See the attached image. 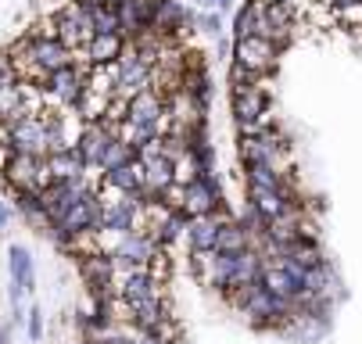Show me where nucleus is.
<instances>
[{
	"label": "nucleus",
	"instance_id": "1a4fd4ad",
	"mask_svg": "<svg viewBox=\"0 0 362 344\" xmlns=\"http://www.w3.org/2000/svg\"><path fill=\"white\" fill-rule=\"evenodd\" d=\"M83 86H86V72L69 65V69H58V72H50L47 83H43V93H47V101L50 105H58V108H72L79 105V97H83Z\"/></svg>",
	"mask_w": 362,
	"mask_h": 344
},
{
	"label": "nucleus",
	"instance_id": "2eb2a0df",
	"mask_svg": "<svg viewBox=\"0 0 362 344\" xmlns=\"http://www.w3.org/2000/svg\"><path fill=\"white\" fill-rule=\"evenodd\" d=\"M105 186H108V190H119V194H144V198H147V190H144V165H140V158H133V162H126V165H119V169L105 172Z\"/></svg>",
	"mask_w": 362,
	"mask_h": 344
},
{
	"label": "nucleus",
	"instance_id": "f257e3e1",
	"mask_svg": "<svg viewBox=\"0 0 362 344\" xmlns=\"http://www.w3.org/2000/svg\"><path fill=\"white\" fill-rule=\"evenodd\" d=\"M230 302L237 305V312H244L255 323H284V319L294 316V305L284 302V298H276V294H269L262 287V280L244 287V290H237V294H230Z\"/></svg>",
	"mask_w": 362,
	"mask_h": 344
},
{
	"label": "nucleus",
	"instance_id": "4be33fe9",
	"mask_svg": "<svg viewBox=\"0 0 362 344\" xmlns=\"http://www.w3.org/2000/svg\"><path fill=\"white\" fill-rule=\"evenodd\" d=\"M330 11L344 29H362V0H351V4H341V8H330Z\"/></svg>",
	"mask_w": 362,
	"mask_h": 344
},
{
	"label": "nucleus",
	"instance_id": "39448f33",
	"mask_svg": "<svg viewBox=\"0 0 362 344\" xmlns=\"http://www.w3.org/2000/svg\"><path fill=\"white\" fill-rule=\"evenodd\" d=\"M4 183L18 194V190H29V194H43L50 183V169H47V158H33V155H11V162L4 165Z\"/></svg>",
	"mask_w": 362,
	"mask_h": 344
},
{
	"label": "nucleus",
	"instance_id": "c756f323",
	"mask_svg": "<svg viewBox=\"0 0 362 344\" xmlns=\"http://www.w3.org/2000/svg\"><path fill=\"white\" fill-rule=\"evenodd\" d=\"M122 4V0H105V8H119Z\"/></svg>",
	"mask_w": 362,
	"mask_h": 344
},
{
	"label": "nucleus",
	"instance_id": "423d86ee",
	"mask_svg": "<svg viewBox=\"0 0 362 344\" xmlns=\"http://www.w3.org/2000/svg\"><path fill=\"white\" fill-rule=\"evenodd\" d=\"M50 18H54L58 43H65L69 51H83V47L93 40V22H90V15L76 4V0H65V4L50 15Z\"/></svg>",
	"mask_w": 362,
	"mask_h": 344
},
{
	"label": "nucleus",
	"instance_id": "cd10ccee",
	"mask_svg": "<svg viewBox=\"0 0 362 344\" xmlns=\"http://www.w3.org/2000/svg\"><path fill=\"white\" fill-rule=\"evenodd\" d=\"M197 8L201 11H216V0H197Z\"/></svg>",
	"mask_w": 362,
	"mask_h": 344
},
{
	"label": "nucleus",
	"instance_id": "a878e982",
	"mask_svg": "<svg viewBox=\"0 0 362 344\" xmlns=\"http://www.w3.org/2000/svg\"><path fill=\"white\" fill-rule=\"evenodd\" d=\"M233 4H237V0H216V11H219V15H230Z\"/></svg>",
	"mask_w": 362,
	"mask_h": 344
},
{
	"label": "nucleus",
	"instance_id": "aec40b11",
	"mask_svg": "<svg viewBox=\"0 0 362 344\" xmlns=\"http://www.w3.org/2000/svg\"><path fill=\"white\" fill-rule=\"evenodd\" d=\"M133 158H136V151H133L122 136H115L112 147L105 151V158H100V169H97V172L105 176V172H112V169H119V165H126V162H133Z\"/></svg>",
	"mask_w": 362,
	"mask_h": 344
},
{
	"label": "nucleus",
	"instance_id": "9b49d317",
	"mask_svg": "<svg viewBox=\"0 0 362 344\" xmlns=\"http://www.w3.org/2000/svg\"><path fill=\"white\" fill-rule=\"evenodd\" d=\"M298 205L294 190L291 186H280V190H262V186H247V208L262 219V223H273L280 215H287L291 208Z\"/></svg>",
	"mask_w": 362,
	"mask_h": 344
},
{
	"label": "nucleus",
	"instance_id": "ddd939ff",
	"mask_svg": "<svg viewBox=\"0 0 362 344\" xmlns=\"http://www.w3.org/2000/svg\"><path fill=\"white\" fill-rule=\"evenodd\" d=\"M79 273L90 287V294L97 298V294H115L112 283H115V262L112 255L105 251H90V255H79Z\"/></svg>",
	"mask_w": 362,
	"mask_h": 344
},
{
	"label": "nucleus",
	"instance_id": "f03ea898",
	"mask_svg": "<svg viewBox=\"0 0 362 344\" xmlns=\"http://www.w3.org/2000/svg\"><path fill=\"white\" fill-rule=\"evenodd\" d=\"M280 47L266 36H244V40H233V61L240 69H247L255 79H266L269 72H276L280 65Z\"/></svg>",
	"mask_w": 362,
	"mask_h": 344
},
{
	"label": "nucleus",
	"instance_id": "b1692460",
	"mask_svg": "<svg viewBox=\"0 0 362 344\" xmlns=\"http://www.w3.org/2000/svg\"><path fill=\"white\" fill-rule=\"evenodd\" d=\"M25 319H29V340L40 344V337H43V312H40V309H29Z\"/></svg>",
	"mask_w": 362,
	"mask_h": 344
},
{
	"label": "nucleus",
	"instance_id": "6ab92c4d",
	"mask_svg": "<svg viewBox=\"0 0 362 344\" xmlns=\"http://www.w3.org/2000/svg\"><path fill=\"white\" fill-rule=\"evenodd\" d=\"M244 179H247V186H262V190L291 186L287 172H284V169H276V165H244Z\"/></svg>",
	"mask_w": 362,
	"mask_h": 344
},
{
	"label": "nucleus",
	"instance_id": "4468645a",
	"mask_svg": "<svg viewBox=\"0 0 362 344\" xmlns=\"http://www.w3.org/2000/svg\"><path fill=\"white\" fill-rule=\"evenodd\" d=\"M269 25H266V4L258 0H244V8L233 11V40H244V36H266Z\"/></svg>",
	"mask_w": 362,
	"mask_h": 344
},
{
	"label": "nucleus",
	"instance_id": "9d476101",
	"mask_svg": "<svg viewBox=\"0 0 362 344\" xmlns=\"http://www.w3.org/2000/svg\"><path fill=\"white\" fill-rule=\"evenodd\" d=\"M115 136H119V129L108 126V122H86V126H83V133L76 136V151H79L86 172L100 169V158H105V151L112 147Z\"/></svg>",
	"mask_w": 362,
	"mask_h": 344
},
{
	"label": "nucleus",
	"instance_id": "7ed1b4c3",
	"mask_svg": "<svg viewBox=\"0 0 362 344\" xmlns=\"http://www.w3.org/2000/svg\"><path fill=\"white\" fill-rule=\"evenodd\" d=\"M287 133L280 126H269L266 133H258V136H240L237 143V151H240V162L244 165H276L280 169V158L287 155Z\"/></svg>",
	"mask_w": 362,
	"mask_h": 344
},
{
	"label": "nucleus",
	"instance_id": "393cba45",
	"mask_svg": "<svg viewBox=\"0 0 362 344\" xmlns=\"http://www.w3.org/2000/svg\"><path fill=\"white\" fill-rule=\"evenodd\" d=\"M216 51H219L223 58H230V54H233V40H226V36H216Z\"/></svg>",
	"mask_w": 362,
	"mask_h": 344
},
{
	"label": "nucleus",
	"instance_id": "0eeeda50",
	"mask_svg": "<svg viewBox=\"0 0 362 344\" xmlns=\"http://www.w3.org/2000/svg\"><path fill=\"white\" fill-rule=\"evenodd\" d=\"M147 32L158 36V40H180V36L194 32V11L183 8L180 0H158V8H154V18H151Z\"/></svg>",
	"mask_w": 362,
	"mask_h": 344
},
{
	"label": "nucleus",
	"instance_id": "dca6fc26",
	"mask_svg": "<svg viewBox=\"0 0 362 344\" xmlns=\"http://www.w3.org/2000/svg\"><path fill=\"white\" fill-rule=\"evenodd\" d=\"M47 169H50V179H54V183H65V179H79V176H86V165H83V158H79L76 147H65V151L47 155Z\"/></svg>",
	"mask_w": 362,
	"mask_h": 344
},
{
	"label": "nucleus",
	"instance_id": "a211bd4d",
	"mask_svg": "<svg viewBox=\"0 0 362 344\" xmlns=\"http://www.w3.org/2000/svg\"><path fill=\"white\" fill-rule=\"evenodd\" d=\"M247 248H251V237H247V230H244L237 219H226V223L219 226L216 251H223V255H237V251H247Z\"/></svg>",
	"mask_w": 362,
	"mask_h": 344
},
{
	"label": "nucleus",
	"instance_id": "20e7f679",
	"mask_svg": "<svg viewBox=\"0 0 362 344\" xmlns=\"http://www.w3.org/2000/svg\"><path fill=\"white\" fill-rule=\"evenodd\" d=\"M93 172L79 176V179H65V183H50L43 194H40V208L47 215V223H58L69 208H76L83 198H90L93 194V183H90Z\"/></svg>",
	"mask_w": 362,
	"mask_h": 344
},
{
	"label": "nucleus",
	"instance_id": "bb28decb",
	"mask_svg": "<svg viewBox=\"0 0 362 344\" xmlns=\"http://www.w3.org/2000/svg\"><path fill=\"white\" fill-rule=\"evenodd\" d=\"M11 79H15V72H11L4 61H0V86H4V83H11Z\"/></svg>",
	"mask_w": 362,
	"mask_h": 344
},
{
	"label": "nucleus",
	"instance_id": "c85d7f7f",
	"mask_svg": "<svg viewBox=\"0 0 362 344\" xmlns=\"http://www.w3.org/2000/svg\"><path fill=\"white\" fill-rule=\"evenodd\" d=\"M8 226V208H4V201H0V230Z\"/></svg>",
	"mask_w": 362,
	"mask_h": 344
},
{
	"label": "nucleus",
	"instance_id": "5701e85b",
	"mask_svg": "<svg viewBox=\"0 0 362 344\" xmlns=\"http://www.w3.org/2000/svg\"><path fill=\"white\" fill-rule=\"evenodd\" d=\"M194 29H201L204 36H223L226 22H223L219 11H201V15H194Z\"/></svg>",
	"mask_w": 362,
	"mask_h": 344
},
{
	"label": "nucleus",
	"instance_id": "f3484780",
	"mask_svg": "<svg viewBox=\"0 0 362 344\" xmlns=\"http://www.w3.org/2000/svg\"><path fill=\"white\" fill-rule=\"evenodd\" d=\"M8 269H11V287L29 294L33 290V255H29V248L11 244V248H8Z\"/></svg>",
	"mask_w": 362,
	"mask_h": 344
},
{
	"label": "nucleus",
	"instance_id": "f8f14e48",
	"mask_svg": "<svg viewBox=\"0 0 362 344\" xmlns=\"http://www.w3.org/2000/svg\"><path fill=\"white\" fill-rule=\"evenodd\" d=\"M230 215L219 208V212H209V215H190L183 223V237L190 244V251H216V240H219V226L226 223Z\"/></svg>",
	"mask_w": 362,
	"mask_h": 344
},
{
	"label": "nucleus",
	"instance_id": "6e6552de",
	"mask_svg": "<svg viewBox=\"0 0 362 344\" xmlns=\"http://www.w3.org/2000/svg\"><path fill=\"white\" fill-rule=\"evenodd\" d=\"M126 126H165L169 129V105L162 90H140L126 101Z\"/></svg>",
	"mask_w": 362,
	"mask_h": 344
},
{
	"label": "nucleus",
	"instance_id": "412c9836",
	"mask_svg": "<svg viewBox=\"0 0 362 344\" xmlns=\"http://www.w3.org/2000/svg\"><path fill=\"white\" fill-rule=\"evenodd\" d=\"M93 36H119V15H115V8H100L93 15Z\"/></svg>",
	"mask_w": 362,
	"mask_h": 344
}]
</instances>
